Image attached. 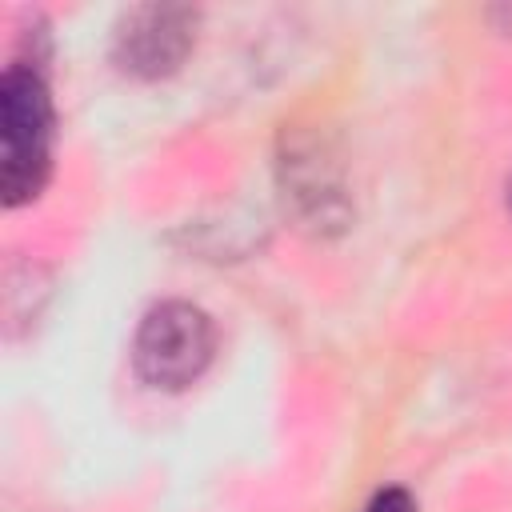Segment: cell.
I'll return each instance as SVG.
<instances>
[{
  "label": "cell",
  "mask_w": 512,
  "mask_h": 512,
  "mask_svg": "<svg viewBox=\"0 0 512 512\" xmlns=\"http://www.w3.org/2000/svg\"><path fill=\"white\" fill-rule=\"evenodd\" d=\"M56 112L36 64H8L0 76V200L32 204L52 176Z\"/></svg>",
  "instance_id": "obj_1"
},
{
  "label": "cell",
  "mask_w": 512,
  "mask_h": 512,
  "mask_svg": "<svg viewBox=\"0 0 512 512\" xmlns=\"http://www.w3.org/2000/svg\"><path fill=\"white\" fill-rule=\"evenodd\" d=\"M216 356V324L192 300H160L132 336V368L156 392L192 388Z\"/></svg>",
  "instance_id": "obj_2"
},
{
  "label": "cell",
  "mask_w": 512,
  "mask_h": 512,
  "mask_svg": "<svg viewBox=\"0 0 512 512\" xmlns=\"http://www.w3.org/2000/svg\"><path fill=\"white\" fill-rule=\"evenodd\" d=\"M276 176H280V196H284L288 212L300 220V228H308L316 236H332V232L348 228L352 200L344 188V172L320 136H308V132L284 136Z\"/></svg>",
  "instance_id": "obj_3"
},
{
  "label": "cell",
  "mask_w": 512,
  "mask_h": 512,
  "mask_svg": "<svg viewBox=\"0 0 512 512\" xmlns=\"http://www.w3.org/2000/svg\"><path fill=\"white\" fill-rule=\"evenodd\" d=\"M200 12L188 4H136L112 28V64L132 80H164L196 48Z\"/></svg>",
  "instance_id": "obj_4"
},
{
  "label": "cell",
  "mask_w": 512,
  "mask_h": 512,
  "mask_svg": "<svg viewBox=\"0 0 512 512\" xmlns=\"http://www.w3.org/2000/svg\"><path fill=\"white\" fill-rule=\"evenodd\" d=\"M364 512H416V500L408 488H380Z\"/></svg>",
  "instance_id": "obj_5"
},
{
  "label": "cell",
  "mask_w": 512,
  "mask_h": 512,
  "mask_svg": "<svg viewBox=\"0 0 512 512\" xmlns=\"http://www.w3.org/2000/svg\"><path fill=\"white\" fill-rule=\"evenodd\" d=\"M504 200H508V208H512V176H508V188H504Z\"/></svg>",
  "instance_id": "obj_6"
}]
</instances>
